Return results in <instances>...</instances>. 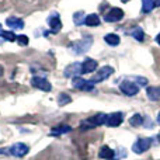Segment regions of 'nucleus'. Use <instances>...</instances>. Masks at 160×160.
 <instances>
[{
  "instance_id": "26",
  "label": "nucleus",
  "mask_w": 160,
  "mask_h": 160,
  "mask_svg": "<svg viewBox=\"0 0 160 160\" xmlns=\"http://www.w3.org/2000/svg\"><path fill=\"white\" fill-rule=\"evenodd\" d=\"M17 42H18L20 45H22V47H25V45H28V37L27 35H18L17 37Z\"/></svg>"
},
{
  "instance_id": "13",
  "label": "nucleus",
  "mask_w": 160,
  "mask_h": 160,
  "mask_svg": "<svg viewBox=\"0 0 160 160\" xmlns=\"http://www.w3.org/2000/svg\"><path fill=\"white\" fill-rule=\"evenodd\" d=\"M6 24L7 27H10L11 30H21L24 27V21L21 18H17V17H8L6 20Z\"/></svg>"
},
{
  "instance_id": "23",
  "label": "nucleus",
  "mask_w": 160,
  "mask_h": 160,
  "mask_svg": "<svg viewBox=\"0 0 160 160\" xmlns=\"http://www.w3.org/2000/svg\"><path fill=\"white\" fill-rule=\"evenodd\" d=\"M86 17H87V16H86L83 11H79V13H76L75 16H73V21H75L76 25H82V24H84Z\"/></svg>"
},
{
  "instance_id": "12",
  "label": "nucleus",
  "mask_w": 160,
  "mask_h": 160,
  "mask_svg": "<svg viewBox=\"0 0 160 160\" xmlns=\"http://www.w3.org/2000/svg\"><path fill=\"white\" fill-rule=\"evenodd\" d=\"M48 24H49L52 32H59L62 28V22H61V20H59L58 14H52V16L48 17Z\"/></svg>"
},
{
  "instance_id": "21",
  "label": "nucleus",
  "mask_w": 160,
  "mask_h": 160,
  "mask_svg": "<svg viewBox=\"0 0 160 160\" xmlns=\"http://www.w3.org/2000/svg\"><path fill=\"white\" fill-rule=\"evenodd\" d=\"M0 37L4 38L6 41H10V42L17 41V35L13 32V31H2V32H0Z\"/></svg>"
},
{
  "instance_id": "28",
  "label": "nucleus",
  "mask_w": 160,
  "mask_h": 160,
  "mask_svg": "<svg viewBox=\"0 0 160 160\" xmlns=\"http://www.w3.org/2000/svg\"><path fill=\"white\" fill-rule=\"evenodd\" d=\"M153 3H155V6H158V7H160V0H153Z\"/></svg>"
},
{
  "instance_id": "9",
  "label": "nucleus",
  "mask_w": 160,
  "mask_h": 160,
  "mask_svg": "<svg viewBox=\"0 0 160 160\" xmlns=\"http://www.w3.org/2000/svg\"><path fill=\"white\" fill-rule=\"evenodd\" d=\"M28 150H30V148H28L27 145L16 143V145H13V146L8 149V152H10L13 156H16V158H22V156H25L28 153Z\"/></svg>"
},
{
  "instance_id": "7",
  "label": "nucleus",
  "mask_w": 160,
  "mask_h": 160,
  "mask_svg": "<svg viewBox=\"0 0 160 160\" xmlns=\"http://www.w3.org/2000/svg\"><path fill=\"white\" fill-rule=\"evenodd\" d=\"M80 73H83V70H82V63H79V62L70 63L69 66L63 70V75L66 76V78H79Z\"/></svg>"
},
{
  "instance_id": "17",
  "label": "nucleus",
  "mask_w": 160,
  "mask_h": 160,
  "mask_svg": "<svg viewBox=\"0 0 160 160\" xmlns=\"http://www.w3.org/2000/svg\"><path fill=\"white\" fill-rule=\"evenodd\" d=\"M114 155H115V152H114L111 148H108V146H102L101 149H100V158L101 159L114 160Z\"/></svg>"
},
{
  "instance_id": "29",
  "label": "nucleus",
  "mask_w": 160,
  "mask_h": 160,
  "mask_svg": "<svg viewBox=\"0 0 160 160\" xmlns=\"http://www.w3.org/2000/svg\"><path fill=\"white\" fill-rule=\"evenodd\" d=\"M156 42H158V44L160 45V34H159V35H158V37H156Z\"/></svg>"
},
{
  "instance_id": "30",
  "label": "nucleus",
  "mask_w": 160,
  "mask_h": 160,
  "mask_svg": "<svg viewBox=\"0 0 160 160\" xmlns=\"http://www.w3.org/2000/svg\"><path fill=\"white\" fill-rule=\"evenodd\" d=\"M158 124L160 125V112H159V115H158Z\"/></svg>"
},
{
  "instance_id": "8",
  "label": "nucleus",
  "mask_w": 160,
  "mask_h": 160,
  "mask_svg": "<svg viewBox=\"0 0 160 160\" xmlns=\"http://www.w3.org/2000/svg\"><path fill=\"white\" fill-rule=\"evenodd\" d=\"M124 121V115L122 112H112V114H108L107 115V121L105 124L111 128H115V127H119Z\"/></svg>"
},
{
  "instance_id": "15",
  "label": "nucleus",
  "mask_w": 160,
  "mask_h": 160,
  "mask_svg": "<svg viewBox=\"0 0 160 160\" xmlns=\"http://www.w3.org/2000/svg\"><path fill=\"white\" fill-rule=\"evenodd\" d=\"M146 93H148V97H149L150 101H159L160 100V87H158V86L148 87Z\"/></svg>"
},
{
  "instance_id": "31",
  "label": "nucleus",
  "mask_w": 160,
  "mask_h": 160,
  "mask_svg": "<svg viewBox=\"0 0 160 160\" xmlns=\"http://www.w3.org/2000/svg\"><path fill=\"white\" fill-rule=\"evenodd\" d=\"M3 75V69H2V66H0V76Z\"/></svg>"
},
{
  "instance_id": "16",
  "label": "nucleus",
  "mask_w": 160,
  "mask_h": 160,
  "mask_svg": "<svg viewBox=\"0 0 160 160\" xmlns=\"http://www.w3.org/2000/svg\"><path fill=\"white\" fill-rule=\"evenodd\" d=\"M72 131V128L69 125H61V127H55L51 129V135L53 136H59V135H63V133H68Z\"/></svg>"
},
{
  "instance_id": "32",
  "label": "nucleus",
  "mask_w": 160,
  "mask_h": 160,
  "mask_svg": "<svg viewBox=\"0 0 160 160\" xmlns=\"http://www.w3.org/2000/svg\"><path fill=\"white\" fill-rule=\"evenodd\" d=\"M122 2H124V3H127V2H129V0H122Z\"/></svg>"
},
{
  "instance_id": "22",
  "label": "nucleus",
  "mask_w": 160,
  "mask_h": 160,
  "mask_svg": "<svg viewBox=\"0 0 160 160\" xmlns=\"http://www.w3.org/2000/svg\"><path fill=\"white\" fill-rule=\"evenodd\" d=\"M153 8H155L153 0H142V11H143V13H149Z\"/></svg>"
},
{
  "instance_id": "20",
  "label": "nucleus",
  "mask_w": 160,
  "mask_h": 160,
  "mask_svg": "<svg viewBox=\"0 0 160 160\" xmlns=\"http://www.w3.org/2000/svg\"><path fill=\"white\" fill-rule=\"evenodd\" d=\"M131 35L133 37V38L136 39V41H139V42H142L145 39V32H143V30H142L141 27H135L132 31H131Z\"/></svg>"
},
{
  "instance_id": "4",
  "label": "nucleus",
  "mask_w": 160,
  "mask_h": 160,
  "mask_svg": "<svg viewBox=\"0 0 160 160\" xmlns=\"http://www.w3.org/2000/svg\"><path fill=\"white\" fill-rule=\"evenodd\" d=\"M122 17H124V11H122L121 8H118V7H112V8H110V10L105 13L104 20L107 22H115V21L122 20Z\"/></svg>"
},
{
  "instance_id": "25",
  "label": "nucleus",
  "mask_w": 160,
  "mask_h": 160,
  "mask_svg": "<svg viewBox=\"0 0 160 160\" xmlns=\"http://www.w3.org/2000/svg\"><path fill=\"white\" fill-rule=\"evenodd\" d=\"M59 105H65L68 102H70V97L68 94H59V98H58Z\"/></svg>"
},
{
  "instance_id": "5",
  "label": "nucleus",
  "mask_w": 160,
  "mask_h": 160,
  "mask_svg": "<svg viewBox=\"0 0 160 160\" xmlns=\"http://www.w3.org/2000/svg\"><path fill=\"white\" fill-rule=\"evenodd\" d=\"M114 73V69L111 66H102L100 70H97V73L93 76L91 82L93 83H98V82H102V80L108 79L111 75Z\"/></svg>"
},
{
  "instance_id": "1",
  "label": "nucleus",
  "mask_w": 160,
  "mask_h": 160,
  "mask_svg": "<svg viewBox=\"0 0 160 160\" xmlns=\"http://www.w3.org/2000/svg\"><path fill=\"white\" fill-rule=\"evenodd\" d=\"M152 143H153V139L152 138H139L138 141L133 143L132 150L135 153H138V155H142V153L148 152V150L150 149Z\"/></svg>"
},
{
  "instance_id": "24",
  "label": "nucleus",
  "mask_w": 160,
  "mask_h": 160,
  "mask_svg": "<svg viewBox=\"0 0 160 160\" xmlns=\"http://www.w3.org/2000/svg\"><path fill=\"white\" fill-rule=\"evenodd\" d=\"M129 124L132 125V127H141V125L143 124V118H142L141 114H135V115L129 119Z\"/></svg>"
},
{
  "instance_id": "27",
  "label": "nucleus",
  "mask_w": 160,
  "mask_h": 160,
  "mask_svg": "<svg viewBox=\"0 0 160 160\" xmlns=\"http://www.w3.org/2000/svg\"><path fill=\"white\" fill-rule=\"evenodd\" d=\"M135 82L142 83V84H146V83H148V80L145 79V78H135Z\"/></svg>"
},
{
  "instance_id": "2",
  "label": "nucleus",
  "mask_w": 160,
  "mask_h": 160,
  "mask_svg": "<svg viewBox=\"0 0 160 160\" xmlns=\"http://www.w3.org/2000/svg\"><path fill=\"white\" fill-rule=\"evenodd\" d=\"M119 90H121L125 96L132 97V96H135V94H138L139 86L136 84L135 82H132V80H124V82L119 84Z\"/></svg>"
},
{
  "instance_id": "11",
  "label": "nucleus",
  "mask_w": 160,
  "mask_h": 160,
  "mask_svg": "<svg viewBox=\"0 0 160 160\" xmlns=\"http://www.w3.org/2000/svg\"><path fill=\"white\" fill-rule=\"evenodd\" d=\"M31 84H32L34 87H37V88H41V90H44V91H51V88H52L51 83L48 82L47 79L38 78V76L32 78V80H31Z\"/></svg>"
},
{
  "instance_id": "18",
  "label": "nucleus",
  "mask_w": 160,
  "mask_h": 160,
  "mask_svg": "<svg viewBox=\"0 0 160 160\" xmlns=\"http://www.w3.org/2000/svg\"><path fill=\"white\" fill-rule=\"evenodd\" d=\"M104 41L107 42L108 45H111V47H115V45H119L121 38H119L117 34H107V35L104 37Z\"/></svg>"
},
{
  "instance_id": "33",
  "label": "nucleus",
  "mask_w": 160,
  "mask_h": 160,
  "mask_svg": "<svg viewBox=\"0 0 160 160\" xmlns=\"http://www.w3.org/2000/svg\"><path fill=\"white\" fill-rule=\"evenodd\" d=\"M2 31H3V30H2V24H0V32H2Z\"/></svg>"
},
{
  "instance_id": "10",
  "label": "nucleus",
  "mask_w": 160,
  "mask_h": 160,
  "mask_svg": "<svg viewBox=\"0 0 160 160\" xmlns=\"http://www.w3.org/2000/svg\"><path fill=\"white\" fill-rule=\"evenodd\" d=\"M105 121H107V115L100 112V114H96V115L90 117V118H87L84 124H87L88 127H98V125L105 124Z\"/></svg>"
},
{
  "instance_id": "14",
  "label": "nucleus",
  "mask_w": 160,
  "mask_h": 160,
  "mask_svg": "<svg viewBox=\"0 0 160 160\" xmlns=\"http://www.w3.org/2000/svg\"><path fill=\"white\" fill-rule=\"evenodd\" d=\"M97 69V62L94 61V59H86L84 62L82 63V70L83 73H91L94 72V70Z\"/></svg>"
},
{
  "instance_id": "6",
  "label": "nucleus",
  "mask_w": 160,
  "mask_h": 160,
  "mask_svg": "<svg viewBox=\"0 0 160 160\" xmlns=\"http://www.w3.org/2000/svg\"><path fill=\"white\" fill-rule=\"evenodd\" d=\"M73 87L78 88V90H83V91H90L94 88V83L91 80H84L82 78H73Z\"/></svg>"
},
{
  "instance_id": "3",
  "label": "nucleus",
  "mask_w": 160,
  "mask_h": 160,
  "mask_svg": "<svg viewBox=\"0 0 160 160\" xmlns=\"http://www.w3.org/2000/svg\"><path fill=\"white\" fill-rule=\"evenodd\" d=\"M91 44H93L91 38H84V39H80V41H76L75 44L70 47V49H72L75 53L80 55V53H83V52H87V51L90 49Z\"/></svg>"
},
{
  "instance_id": "19",
  "label": "nucleus",
  "mask_w": 160,
  "mask_h": 160,
  "mask_svg": "<svg viewBox=\"0 0 160 160\" xmlns=\"http://www.w3.org/2000/svg\"><path fill=\"white\" fill-rule=\"evenodd\" d=\"M84 24L88 25V27H97V25L100 24V17L97 16V14H88V16L86 17Z\"/></svg>"
}]
</instances>
